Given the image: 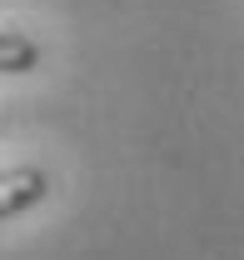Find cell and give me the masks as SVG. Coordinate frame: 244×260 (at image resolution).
<instances>
[{
	"label": "cell",
	"mask_w": 244,
	"mask_h": 260,
	"mask_svg": "<svg viewBox=\"0 0 244 260\" xmlns=\"http://www.w3.org/2000/svg\"><path fill=\"white\" fill-rule=\"evenodd\" d=\"M50 195V175L45 170H35V165H15L10 175H5V200H0V215L5 220H20L30 205H40Z\"/></svg>",
	"instance_id": "cell-1"
},
{
	"label": "cell",
	"mask_w": 244,
	"mask_h": 260,
	"mask_svg": "<svg viewBox=\"0 0 244 260\" xmlns=\"http://www.w3.org/2000/svg\"><path fill=\"white\" fill-rule=\"evenodd\" d=\"M0 55H5V70H15V75H20V70H30L35 65V45L30 40H25V35H5V50H0Z\"/></svg>",
	"instance_id": "cell-2"
}]
</instances>
